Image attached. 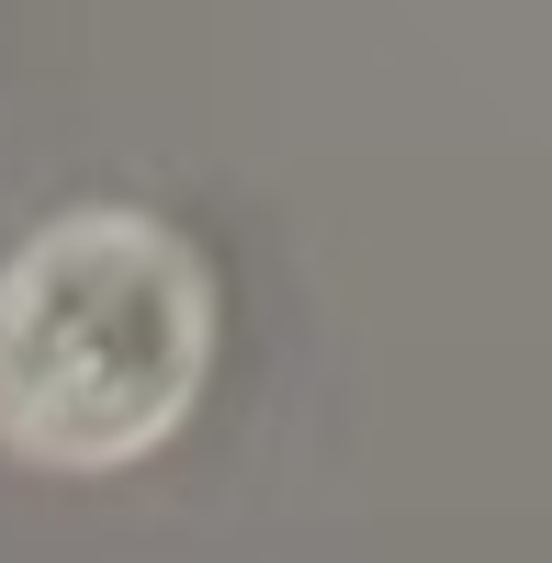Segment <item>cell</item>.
I'll return each instance as SVG.
<instances>
[{
	"label": "cell",
	"instance_id": "cell-1",
	"mask_svg": "<svg viewBox=\"0 0 552 563\" xmlns=\"http://www.w3.org/2000/svg\"><path fill=\"white\" fill-rule=\"evenodd\" d=\"M203 271L147 214H68L0 271V440L124 462L180 429L203 384Z\"/></svg>",
	"mask_w": 552,
	"mask_h": 563
}]
</instances>
